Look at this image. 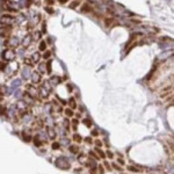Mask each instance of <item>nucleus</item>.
<instances>
[{
  "instance_id": "nucleus-1",
  "label": "nucleus",
  "mask_w": 174,
  "mask_h": 174,
  "mask_svg": "<svg viewBox=\"0 0 174 174\" xmlns=\"http://www.w3.org/2000/svg\"><path fill=\"white\" fill-rule=\"evenodd\" d=\"M1 8L6 12H19L20 7L15 2H12L9 0H1Z\"/></svg>"
},
{
  "instance_id": "nucleus-2",
  "label": "nucleus",
  "mask_w": 174,
  "mask_h": 174,
  "mask_svg": "<svg viewBox=\"0 0 174 174\" xmlns=\"http://www.w3.org/2000/svg\"><path fill=\"white\" fill-rule=\"evenodd\" d=\"M14 23H16L15 18L9 15V14H4L0 18V24L1 26H13Z\"/></svg>"
},
{
  "instance_id": "nucleus-3",
  "label": "nucleus",
  "mask_w": 174,
  "mask_h": 174,
  "mask_svg": "<svg viewBox=\"0 0 174 174\" xmlns=\"http://www.w3.org/2000/svg\"><path fill=\"white\" fill-rule=\"evenodd\" d=\"M16 57V52H15V49H12V48H7L2 52V59L6 62H13L15 59Z\"/></svg>"
},
{
  "instance_id": "nucleus-4",
  "label": "nucleus",
  "mask_w": 174,
  "mask_h": 174,
  "mask_svg": "<svg viewBox=\"0 0 174 174\" xmlns=\"http://www.w3.org/2000/svg\"><path fill=\"white\" fill-rule=\"evenodd\" d=\"M4 45H7L8 48H12V49H16L19 46V38L16 36H9L8 38H5Z\"/></svg>"
},
{
  "instance_id": "nucleus-5",
  "label": "nucleus",
  "mask_w": 174,
  "mask_h": 174,
  "mask_svg": "<svg viewBox=\"0 0 174 174\" xmlns=\"http://www.w3.org/2000/svg\"><path fill=\"white\" fill-rule=\"evenodd\" d=\"M13 30V26H1L0 27V37L8 38Z\"/></svg>"
},
{
  "instance_id": "nucleus-6",
  "label": "nucleus",
  "mask_w": 174,
  "mask_h": 174,
  "mask_svg": "<svg viewBox=\"0 0 174 174\" xmlns=\"http://www.w3.org/2000/svg\"><path fill=\"white\" fill-rule=\"evenodd\" d=\"M56 166L58 168H62V170H68L70 168V163L65 157H62V158H58L56 160Z\"/></svg>"
},
{
  "instance_id": "nucleus-7",
  "label": "nucleus",
  "mask_w": 174,
  "mask_h": 174,
  "mask_svg": "<svg viewBox=\"0 0 174 174\" xmlns=\"http://www.w3.org/2000/svg\"><path fill=\"white\" fill-rule=\"evenodd\" d=\"M26 92L28 94L33 96V98H37L38 96V88L35 87V85H31V84H27L26 85Z\"/></svg>"
},
{
  "instance_id": "nucleus-8",
  "label": "nucleus",
  "mask_w": 174,
  "mask_h": 174,
  "mask_svg": "<svg viewBox=\"0 0 174 174\" xmlns=\"http://www.w3.org/2000/svg\"><path fill=\"white\" fill-rule=\"evenodd\" d=\"M21 135H22V139L24 140V142H27V143H29V142H31V139H34V137L31 136V132H30L29 129H24V130H22Z\"/></svg>"
},
{
  "instance_id": "nucleus-9",
  "label": "nucleus",
  "mask_w": 174,
  "mask_h": 174,
  "mask_svg": "<svg viewBox=\"0 0 174 174\" xmlns=\"http://www.w3.org/2000/svg\"><path fill=\"white\" fill-rule=\"evenodd\" d=\"M30 77H31V81H33L34 85H37V84H40L42 81V77L38 71H33Z\"/></svg>"
},
{
  "instance_id": "nucleus-10",
  "label": "nucleus",
  "mask_w": 174,
  "mask_h": 174,
  "mask_svg": "<svg viewBox=\"0 0 174 174\" xmlns=\"http://www.w3.org/2000/svg\"><path fill=\"white\" fill-rule=\"evenodd\" d=\"M31 42H33V37H31V35H26L24 38L22 40V46L27 49V48L31 44Z\"/></svg>"
},
{
  "instance_id": "nucleus-11",
  "label": "nucleus",
  "mask_w": 174,
  "mask_h": 174,
  "mask_svg": "<svg viewBox=\"0 0 174 174\" xmlns=\"http://www.w3.org/2000/svg\"><path fill=\"white\" fill-rule=\"evenodd\" d=\"M38 95L41 96V99L43 100V99H46L48 96H49V91L48 89H45L44 87L42 86L40 89H38Z\"/></svg>"
},
{
  "instance_id": "nucleus-12",
  "label": "nucleus",
  "mask_w": 174,
  "mask_h": 174,
  "mask_svg": "<svg viewBox=\"0 0 174 174\" xmlns=\"http://www.w3.org/2000/svg\"><path fill=\"white\" fill-rule=\"evenodd\" d=\"M49 81H50V84H51L52 86H57L58 84L62 83V78H61V77H58V76H53V77L50 78Z\"/></svg>"
},
{
  "instance_id": "nucleus-13",
  "label": "nucleus",
  "mask_w": 174,
  "mask_h": 174,
  "mask_svg": "<svg viewBox=\"0 0 174 174\" xmlns=\"http://www.w3.org/2000/svg\"><path fill=\"white\" fill-rule=\"evenodd\" d=\"M46 133H48V137H49L50 139H55L56 138V131H55V129L50 128V127H46Z\"/></svg>"
},
{
  "instance_id": "nucleus-14",
  "label": "nucleus",
  "mask_w": 174,
  "mask_h": 174,
  "mask_svg": "<svg viewBox=\"0 0 174 174\" xmlns=\"http://www.w3.org/2000/svg\"><path fill=\"white\" fill-rule=\"evenodd\" d=\"M23 63H24L27 66H29V67H33V66L35 65V63L33 62V59H31L30 57H27V58H24V59H23Z\"/></svg>"
},
{
  "instance_id": "nucleus-15",
  "label": "nucleus",
  "mask_w": 174,
  "mask_h": 174,
  "mask_svg": "<svg viewBox=\"0 0 174 174\" xmlns=\"http://www.w3.org/2000/svg\"><path fill=\"white\" fill-rule=\"evenodd\" d=\"M41 35L42 33L38 30H34L33 31V34H31V37H33V41H37V40H40L41 38Z\"/></svg>"
},
{
  "instance_id": "nucleus-16",
  "label": "nucleus",
  "mask_w": 174,
  "mask_h": 174,
  "mask_svg": "<svg viewBox=\"0 0 174 174\" xmlns=\"http://www.w3.org/2000/svg\"><path fill=\"white\" fill-rule=\"evenodd\" d=\"M30 58L33 59V62H34V63H38V61L41 59V55H40V52H34L30 56Z\"/></svg>"
},
{
  "instance_id": "nucleus-17",
  "label": "nucleus",
  "mask_w": 174,
  "mask_h": 174,
  "mask_svg": "<svg viewBox=\"0 0 174 174\" xmlns=\"http://www.w3.org/2000/svg\"><path fill=\"white\" fill-rule=\"evenodd\" d=\"M29 71H30V70H29V66H27L26 68H23V70H22V78L24 80H27L28 78H29V74H28Z\"/></svg>"
},
{
  "instance_id": "nucleus-18",
  "label": "nucleus",
  "mask_w": 174,
  "mask_h": 174,
  "mask_svg": "<svg viewBox=\"0 0 174 174\" xmlns=\"http://www.w3.org/2000/svg\"><path fill=\"white\" fill-rule=\"evenodd\" d=\"M38 72H41V73H45L46 72V64L45 63H40V64H38Z\"/></svg>"
},
{
  "instance_id": "nucleus-19",
  "label": "nucleus",
  "mask_w": 174,
  "mask_h": 174,
  "mask_svg": "<svg viewBox=\"0 0 174 174\" xmlns=\"http://www.w3.org/2000/svg\"><path fill=\"white\" fill-rule=\"evenodd\" d=\"M171 55H174L173 51H165L164 53H161V55L159 56V58H160V59H164V58H168Z\"/></svg>"
},
{
  "instance_id": "nucleus-20",
  "label": "nucleus",
  "mask_w": 174,
  "mask_h": 174,
  "mask_svg": "<svg viewBox=\"0 0 174 174\" xmlns=\"http://www.w3.org/2000/svg\"><path fill=\"white\" fill-rule=\"evenodd\" d=\"M38 49H40V51H45L46 50V42L45 41H41L40 42V45H38Z\"/></svg>"
},
{
  "instance_id": "nucleus-21",
  "label": "nucleus",
  "mask_w": 174,
  "mask_h": 174,
  "mask_svg": "<svg viewBox=\"0 0 174 174\" xmlns=\"http://www.w3.org/2000/svg\"><path fill=\"white\" fill-rule=\"evenodd\" d=\"M80 11L83 12V13H87L88 11H91V7H89L88 4H84V5H81V9Z\"/></svg>"
},
{
  "instance_id": "nucleus-22",
  "label": "nucleus",
  "mask_w": 174,
  "mask_h": 174,
  "mask_svg": "<svg viewBox=\"0 0 174 174\" xmlns=\"http://www.w3.org/2000/svg\"><path fill=\"white\" fill-rule=\"evenodd\" d=\"M72 138H73V140L77 142V143H81V142H83V138H81V136H80L79 133H74Z\"/></svg>"
},
{
  "instance_id": "nucleus-23",
  "label": "nucleus",
  "mask_w": 174,
  "mask_h": 174,
  "mask_svg": "<svg viewBox=\"0 0 174 174\" xmlns=\"http://www.w3.org/2000/svg\"><path fill=\"white\" fill-rule=\"evenodd\" d=\"M68 150H70L71 153H78V152H79V148H78L77 145H71V146L68 148Z\"/></svg>"
},
{
  "instance_id": "nucleus-24",
  "label": "nucleus",
  "mask_w": 174,
  "mask_h": 174,
  "mask_svg": "<svg viewBox=\"0 0 174 174\" xmlns=\"http://www.w3.org/2000/svg\"><path fill=\"white\" fill-rule=\"evenodd\" d=\"M64 113L67 117H72V116H73V109H72V108H66V109L64 110Z\"/></svg>"
},
{
  "instance_id": "nucleus-25",
  "label": "nucleus",
  "mask_w": 174,
  "mask_h": 174,
  "mask_svg": "<svg viewBox=\"0 0 174 174\" xmlns=\"http://www.w3.org/2000/svg\"><path fill=\"white\" fill-rule=\"evenodd\" d=\"M68 102H70V107H71L72 109H76V108H77V103H76V100H74V98H70Z\"/></svg>"
},
{
  "instance_id": "nucleus-26",
  "label": "nucleus",
  "mask_w": 174,
  "mask_h": 174,
  "mask_svg": "<svg viewBox=\"0 0 174 174\" xmlns=\"http://www.w3.org/2000/svg\"><path fill=\"white\" fill-rule=\"evenodd\" d=\"M95 151H96V153H98V154L100 155V157H101V158H102V159H105V158H106V153H105V152H103V151H101V150H100V149H99V148H95Z\"/></svg>"
},
{
  "instance_id": "nucleus-27",
  "label": "nucleus",
  "mask_w": 174,
  "mask_h": 174,
  "mask_svg": "<svg viewBox=\"0 0 174 174\" xmlns=\"http://www.w3.org/2000/svg\"><path fill=\"white\" fill-rule=\"evenodd\" d=\"M7 111V107L5 106V105H1L0 103V115H5Z\"/></svg>"
},
{
  "instance_id": "nucleus-28",
  "label": "nucleus",
  "mask_w": 174,
  "mask_h": 174,
  "mask_svg": "<svg viewBox=\"0 0 174 174\" xmlns=\"http://www.w3.org/2000/svg\"><path fill=\"white\" fill-rule=\"evenodd\" d=\"M63 125H64V128L66 129V130H68V129H70V121H68L67 118L63 120Z\"/></svg>"
},
{
  "instance_id": "nucleus-29",
  "label": "nucleus",
  "mask_w": 174,
  "mask_h": 174,
  "mask_svg": "<svg viewBox=\"0 0 174 174\" xmlns=\"http://www.w3.org/2000/svg\"><path fill=\"white\" fill-rule=\"evenodd\" d=\"M43 58H44V59H49L50 57H51V52H50V51H48V50H45V51H44V52H43Z\"/></svg>"
},
{
  "instance_id": "nucleus-30",
  "label": "nucleus",
  "mask_w": 174,
  "mask_h": 174,
  "mask_svg": "<svg viewBox=\"0 0 174 174\" xmlns=\"http://www.w3.org/2000/svg\"><path fill=\"white\" fill-rule=\"evenodd\" d=\"M51 146H52L53 150H59V149H61V143H58V142H53Z\"/></svg>"
},
{
  "instance_id": "nucleus-31",
  "label": "nucleus",
  "mask_w": 174,
  "mask_h": 174,
  "mask_svg": "<svg viewBox=\"0 0 174 174\" xmlns=\"http://www.w3.org/2000/svg\"><path fill=\"white\" fill-rule=\"evenodd\" d=\"M83 123L86 125V127L91 128V125H92V121H91V120H88V118H85V120H83Z\"/></svg>"
},
{
  "instance_id": "nucleus-32",
  "label": "nucleus",
  "mask_w": 174,
  "mask_h": 174,
  "mask_svg": "<svg viewBox=\"0 0 174 174\" xmlns=\"http://www.w3.org/2000/svg\"><path fill=\"white\" fill-rule=\"evenodd\" d=\"M6 68H7V65H6V63H4V62L0 61V72L5 71Z\"/></svg>"
},
{
  "instance_id": "nucleus-33",
  "label": "nucleus",
  "mask_w": 174,
  "mask_h": 174,
  "mask_svg": "<svg viewBox=\"0 0 174 174\" xmlns=\"http://www.w3.org/2000/svg\"><path fill=\"white\" fill-rule=\"evenodd\" d=\"M78 5H79V1H78V0H74V1H72L71 4H70V8L73 9V8H76Z\"/></svg>"
},
{
  "instance_id": "nucleus-34",
  "label": "nucleus",
  "mask_w": 174,
  "mask_h": 174,
  "mask_svg": "<svg viewBox=\"0 0 174 174\" xmlns=\"http://www.w3.org/2000/svg\"><path fill=\"white\" fill-rule=\"evenodd\" d=\"M78 123H79V121H78L77 118H73V120H72V124H73V130H74V131L77 130V125H78Z\"/></svg>"
},
{
  "instance_id": "nucleus-35",
  "label": "nucleus",
  "mask_w": 174,
  "mask_h": 174,
  "mask_svg": "<svg viewBox=\"0 0 174 174\" xmlns=\"http://www.w3.org/2000/svg\"><path fill=\"white\" fill-rule=\"evenodd\" d=\"M44 9H45V12L48 13V14H53V8H52V7H50V6H46Z\"/></svg>"
},
{
  "instance_id": "nucleus-36",
  "label": "nucleus",
  "mask_w": 174,
  "mask_h": 174,
  "mask_svg": "<svg viewBox=\"0 0 174 174\" xmlns=\"http://www.w3.org/2000/svg\"><path fill=\"white\" fill-rule=\"evenodd\" d=\"M111 167H114V168H115V170H116V171H120V172H121V171H122V167L120 166L118 164H115V163H114V164H111Z\"/></svg>"
},
{
  "instance_id": "nucleus-37",
  "label": "nucleus",
  "mask_w": 174,
  "mask_h": 174,
  "mask_svg": "<svg viewBox=\"0 0 174 174\" xmlns=\"http://www.w3.org/2000/svg\"><path fill=\"white\" fill-rule=\"evenodd\" d=\"M46 72H48V73H51V62H48V63H46Z\"/></svg>"
},
{
  "instance_id": "nucleus-38",
  "label": "nucleus",
  "mask_w": 174,
  "mask_h": 174,
  "mask_svg": "<svg viewBox=\"0 0 174 174\" xmlns=\"http://www.w3.org/2000/svg\"><path fill=\"white\" fill-rule=\"evenodd\" d=\"M41 33H42V34H45V33H46V24L44 22L42 23V30H41Z\"/></svg>"
},
{
  "instance_id": "nucleus-39",
  "label": "nucleus",
  "mask_w": 174,
  "mask_h": 174,
  "mask_svg": "<svg viewBox=\"0 0 174 174\" xmlns=\"http://www.w3.org/2000/svg\"><path fill=\"white\" fill-rule=\"evenodd\" d=\"M89 155H92V157H93V158H94L95 160H99V159H100V158H99V155H98V154H95L94 152H92V151H89Z\"/></svg>"
},
{
  "instance_id": "nucleus-40",
  "label": "nucleus",
  "mask_w": 174,
  "mask_h": 174,
  "mask_svg": "<svg viewBox=\"0 0 174 174\" xmlns=\"http://www.w3.org/2000/svg\"><path fill=\"white\" fill-rule=\"evenodd\" d=\"M128 170L131 171V172H139V170H137V168H133V166H128Z\"/></svg>"
},
{
  "instance_id": "nucleus-41",
  "label": "nucleus",
  "mask_w": 174,
  "mask_h": 174,
  "mask_svg": "<svg viewBox=\"0 0 174 174\" xmlns=\"http://www.w3.org/2000/svg\"><path fill=\"white\" fill-rule=\"evenodd\" d=\"M106 155L107 157H109V159H111L114 157V154H113V152H110L109 150H108V151H107V153H106Z\"/></svg>"
},
{
  "instance_id": "nucleus-42",
  "label": "nucleus",
  "mask_w": 174,
  "mask_h": 174,
  "mask_svg": "<svg viewBox=\"0 0 174 174\" xmlns=\"http://www.w3.org/2000/svg\"><path fill=\"white\" fill-rule=\"evenodd\" d=\"M31 2H33V4H35L36 6H38V5L41 4V1H40V0H31Z\"/></svg>"
},
{
  "instance_id": "nucleus-43",
  "label": "nucleus",
  "mask_w": 174,
  "mask_h": 174,
  "mask_svg": "<svg viewBox=\"0 0 174 174\" xmlns=\"http://www.w3.org/2000/svg\"><path fill=\"white\" fill-rule=\"evenodd\" d=\"M85 142L88 143V144H91L92 143V138H91V137H87V138H85Z\"/></svg>"
},
{
  "instance_id": "nucleus-44",
  "label": "nucleus",
  "mask_w": 174,
  "mask_h": 174,
  "mask_svg": "<svg viewBox=\"0 0 174 174\" xmlns=\"http://www.w3.org/2000/svg\"><path fill=\"white\" fill-rule=\"evenodd\" d=\"M98 135H99L98 130H93V131H92V136H98Z\"/></svg>"
},
{
  "instance_id": "nucleus-45",
  "label": "nucleus",
  "mask_w": 174,
  "mask_h": 174,
  "mask_svg": "<svg viewBox=\"0 0 174 174\" xmlns=\"http://www.w3.org/2000/svg\"><path fill=\"white\" fill-rule=\"evenodd\" d=\"M95 144H96V146H101V145H102V142H101V140H95Z\"/></svg>"
},
{
  "instance_id": "nucleus-46",
  "label": "nucleus",
  "mask_w": 174,
  "mask_h": 174,
  "mask_svg": "<svg viewBox=\"0 0 174 174\" xmlns=\"http://www.w3.org/2000/svg\"><path fill=\"white\" fill-rule=\"evenodd\" d=\"M92 174H95V172H96V167H92V170L89 171Z\"/></svg>"
},
{
  "instance_id": "nucleus-47",
  "label": "nucleus",
  "mask_w": 174,
  "mask_h": 174,
  "mask_svg": "<svg viewBox=\"0 0 174 174\" xmlns=\"http://www.w3.org/2000/svg\"><path fill=\"white\" fill-rule=\"evenodd\" d=\"M99 171H100V173H103L105 171H103V168H102V165H99Z\"/></svg>"
},
{
  "instance_id": "nucleus-48",
  "label": "nucleus",
  "mask_w": 174,
  "mask_h": 174,
  "mask_svg": "<svg viewBox=\"0 0 174 174\" xmlns=\"http://www.w3.org/2000/svg\"><path fill=\"white\" fill-rule=\"evenodd\" d=\"M105 166H106L107 170H110V165H109L108 163H107V161H105Z\"/></svg>"
},
{
  "instance_id": "nucleus-49",
  "label": "nucleus",
  "mask_w": 174,
  "mask_h": 174,
  "mask_svg": "<svg viewBox=\"0 0 174 174\" xmlns=\"http://www.w3.org/2000/svg\"><path fill=\"white\" fill-rule=\"evenodd\" d=\"M67 89H68V91H70V92H71L72 89H73V87H72L71 85H70V84H67Z\"/></svg>"
},
{
  "instance_id": "nucleus-50",
  "label": "nucleus",
  "mask_w": 174,
  "mask_h": 174,
  "mask_svg": "<svg viewBox=\"0 0 174 174\" xmlns=\"http://www.w3.org/2000/svg\"><path fill=\"white\" fill-rule=\"evenodd\" d=\"M118 164H121V165H124V160H122V159H118Z\"/></svg>"
},
{
  "instance_id": "nucleus-51",
  "label": "nucleus",
  "mask_w": 174,
  "mask_h": 174,
  "mask_svg": "<svg viewBox=\"0 0 174 174\" xmlns=\"http://www.w3.org/2000/svg\"><path fill=\"white\" fill-rule=\"evenodd\" d=\"M46 2H48V4L49 5H51V4H53V0H45Z\"/></svg>"
},
{
  "instance_id": "nucleus-52",
  "label": "nucleus",
  "mask_w": 174,
  "mask_h": 174,
  "mask_svg": "<svg viewBox=\"0 0 174 174\" xmlns=\"http://www.w3.org/2000/svg\"><path fill=\"white\" fill-rule=\"evenodd\" d=\"M59 1H61L62 4H64V2H66V1H67V0H59Z\"/></svg>"
},
{
  "instance_id": "nucleus-53",
  "label": "nucleus",
  "mask_w": 174,
  "mask_h": 174,
  "mask_svg": "<svg viewBox=\"0 0 174 174\" xmlns=\"http://www.w3.org/2000/svg\"><path fill=\"white\" fill-rule=\"evenodd\" d=\"M171 173L174 174V168H171Z\"/></svg>"
}]
</instances>
